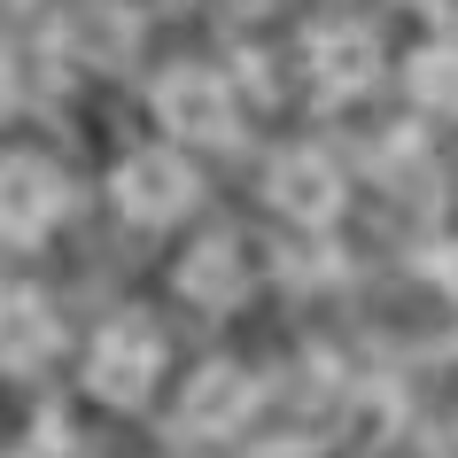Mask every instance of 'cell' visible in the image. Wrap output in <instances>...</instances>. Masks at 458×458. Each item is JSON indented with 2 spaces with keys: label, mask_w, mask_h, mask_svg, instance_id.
<instances>
[{
  "label": "cell",
  "mask_w": 458,
  "mask_h": 458,
  "mask_svg": "<svg viewBox=\"0 0 458 458\" xmlns=\"http://www.w3.org/2000/svg\"><path fill=\"white\" fill-rule=\"evenodd\" d=\"M303 78H311L318 101H365L381 86V39H373L358 16L311 24L303 31Z\"/></svg>",
  "instance_id": "5"
},
{
  "label": "cell",
  "mask_w": 458,
  "mask_h": 458,
  "mask_svg": "<svg viewBox=\"0 0 458 458\" xmlns=\"http://www.w3.org/2000/svg\"><path fill=\"white\" fill-rule=\"evenodd\" d=\"M179 295H187L194 311H233L249 295V265H242V249L225 242V233H202V242L179 257Z\"/></svg>",
  "instance_id": "9"
},
{
  "label": "cell",
  "mask_w": 458,
  "mask_h": 458,
  "mask_svg": "<svg viewBox=\"0 0 458 458\" xmlns=\"http://www.w3.org/2000/svg\"><path fill=\"white\" fill-rule=\"evenodd\" d=\"M265 202H272V217H288V225H335L342 202H350V179H342V164L327 148L295 140V148H280L265 164Z\"/></svg>",
  "instance_id": "4"
},
{
  "label": "cell",
  "mask_w": 458,
  "mask_h": 458,
  "mask_svg": "<svg viewBox=\"0 0 458 458\" xmlns=\"http://www.w3.org/2000/svg\"><path fill=\"white\" fill-rule=\"evenodd\" d=\"M257 404H265L257 373L210 358L187 388H179V435H187V443H225V435H242L249 420H257Z\"/></svg>",
  "instance_id": "6"
},
{
  "label": "cell",
  "mask_w": 458,
  "mask_h": 458,
  "mask_svg": "<svg viewBox=\"0 0 458 458\" xmlns=\"http://www.w3.org/2000/svg\"><path fill=\"white\" fill-rule=\"evenodd\" d=\"M420 16L435 24V39H458V0H420Z\"/></svg>",
  "instance_id": "12"
},
{
  "label": "cell",
  "mask_w": 458,
  "mask_h": 458,
  "mask_svg": "<svg viewBox=\"0 0 458 458\" xmlns=\"http://www.w3.org/2000/svg\"><path fill=\"white\" fill-rule=\"evenodd\" d=\"M194 194H202V171L187 164L179 140L132 148V156H117V171H109V202H117V217H132V225H179V217L194 210Z\"/></svg>",
  "instance_id": "3"
},
{
  "label": "cell",
  "mask_w": 458,
  "mask_h": 458,
  "mask_svg": "<svg viewBox=\"0 0 458 458\" xmlns=\"http://www.w3.org/2000/svg\"><path fill=\"white\" fill-rule=\"evenodd\" d=\"M428 280L458 303V242H435V249H428Z\"/></svg>",
  "instance_id": "11"
},
{
  "label": "cell",
  "mask_w": 458,
  "mask_h": 458,
  "mask_svg": "<svg viewBox=\"0 0 458 458\" xmlns=\"http://www.w3.org/2000/svg\"><path fill=\"white\" fill-rule=\"evenodd\" d=\"M8 458H55V428L39 435V443H16V451H8Z\"/></svg>",
  "instance_id": "13"
},
{
  "label": "cell",
  "mask_w": 458,
  "mask_h": 458,
  "mask_svg": "<svg viewBox=\"0 0 458 458\" xmlns=\"http://www.w3.org/2000/svg\"><path fill=\"white\" fill-rule=\"evenodd\" d=\"M63 202H71V194H63V171H55L47 156H24V148H16V156L0 164V233H8L16 249L47 242L55 217H63Z\"/></svg>",
  "instance_id": "7"
},
{
  "label": "cell",
  "mask_w": 458,
  "mask_h": 458,
  "mask_svg": "<svg viewBox=\"0 0 458 458\" xmlns=\"http://www.w3.org/2000/svg\"><path fill=\"white\" fill-rule=\"evenodd\" d=\"M148 101H156L164 140H179V148H225L242 132V94L210 63H171V71H156V94Z\"/></svg>",
  "instance_id": "2"
},
{
  "label": "cell",
  "mask_w": 458,
  "mask_h": 458,
  "mask_svg": "<svg viewBox=\"0 0 458 458\" xmlns=\"http://www.w3.org/2000/svg\"><path fill=\"white\" fill-rule=\"evenodd\" d=\"M404 94L420 117H458V39H428L404 63Z\"/></svg>",
  "instance_id": "10"
},
{
  "label": "cell",
  "mask_w": 458,
  "mask_h": 458,
  "mask_svg": "<svg viewBox=\"0 0 458 458\" xmlns=\"http://www.w3.org/2000/svg\"><path fill=\"white\" fill-rule=\"evenodd\" d=\"M164 365H171V342L148 311H109L86 342V396L109 411H140L156 388H164Z\"/></svg>",
  "instance_id": "1"
},
{
  "label": "cell",
  "mask_w": 458,
  "mask_h": 458,
  "mask_svg": "<svg viewBox=\"0 0 458 458\" xmlns=\"http://www.w3.org/2000/svg\"><path fill=\"white\" fill-rule=\"evenodd\" d=\"M55 350H63L55 303L39 288H8V303H0V358H8V373H39Z\"/></svg>",
  "instance_id": "8"
}]
</instances>
